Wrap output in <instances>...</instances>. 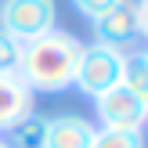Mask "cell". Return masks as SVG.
<instances>
[{"instance_id": "1", "label": "cell", "mask_w": 148, "mask_h": 148, "mask_svg": "<svg viewBox=\"0 0 148 148\" xmlns=\"http://www.w3.org/2000/svg\"><path fill=\"white\" fill-rule=\"evenodd\" d=\"M83 54V43L65 29H51V33L36 36V40L22 43L18 58V76L29 83L33 94H62L76 79V65Z\"/></svg>"}, {"instance_id": "2", "label": "cell", "mask_w": 148, "mask_h": 148, "mask_svg": "<svg viewBox=\"0 0 148 148\" xmlns=\"http://www.w3.org/2000/svg\"><path fill=\"white\" fill-rule=\"evenodd\" d=\"M123 62H127V51H119V47H108V43H98V40L83 43L72 87H79L87 98H98L123 79Z\"/></svg>"}, {"instance_id": "3", "label": "cell", "mask_w": 148, "mask_h": 148, "mask_svg": "<svg viewBox=\"0 0 148 148\" xmlns=\"http://www.w3.org/2000/svg\"><path fill=\"white\" fill-rule=\"evenodd\" d=\"M0 29L18 43L58 29V4L54 0H4L0 4Z\"/></svg>"}, {"instance_id": "4", "label": "cell", "mask_w": 148, "mask_h": 148, "mask_svg": "<svg viewBox=\"0 0 148 148\" xmlns=\"http://www.w3.org/2000/svg\"><path fill=\"white\" fill-rule=\"evenodd\" d=\"M94 105H98L101 127H108V130H145V123H148V105L137 94H130L123 83L98 94Z\"/></svg>"}, {"instance_id": "5", "label": "cell", "mask_w": 148, "mask_h": 148, "mask_svg": "<svg viewBox=\"0 0 148 148\" xmlns=\"http://www.w3.org/2000/svg\"><path fill=\"white\" fill-rule=\"evenodd\" d=\"M94 33H98V43H108V47H127L130 40H137V4L134 0H123L112 11H105L98 22H90Z\"/></svg>"}, {"instance_id": "6", "label": "cell", "mask_w": 148, "mask_h": 148, "mask_svg": "<svg viewBox=\"0 0 148 148\" xmlns=\"http://www.w3.org/2000/svg\"><path fill=\"white\" fill-rule=\"evenodd\" d=\"M33 98L36 94L29 90V83L18 76V69L0 72V134H7L18 119H25V116L33 112Z\"/></svg>"}, {"instance_id": "7", "label": "cell", "mask_w": 148, "mask_h": 148, "mask_svg": "<svg viewBox=\"0 0 148 148\" xmlns=\"http://www.w3.org/2000/svg\"><path fill=\"white\" fill-rule=\"evenodd\" d=\"M94 141V123L83 116H51L43 130V148H90Z\"/></svg>"}, {"instance_id": "8", "label": "cell", "mask_w": 148, "mask_h": 148, "mask_svg": "<svg viewBox=\"0 0 148 148\" xmlns=\"http://www.w3.org/2000/svg\"><path fill=\"white\" fill-rule=\"evenodd\" d=\"M43 130H47V119L36 112H29L25 119H18L11 130H7V148H43Z\"/></svg>"}, {"instance_id": "9", "label": "cell", "mask_w": 148, "mask_h": 148, "mask_svg": "<svg viewBox=\"0 0 148 148\" xmlns=\"http://www.w3.org/2000/svg\"><path fill=\"white\" fill-rule=\"evenodd\" d=\"M119 83L148 105V62H145V51L127 54V62H123V79H119Z\"/></svg>"}, {"instance_id": "10", "label": "cell", "mask_w": 148, "mask_h": 148, "mask_svg": "<svg viewBox=\"0 0 148 148\" xmlns=\"http://www.w3.org/2000/svg\"><path fill=\"white\" fill-rule=\"evenodd\" d=\"M90 148H145V130H94Z\"/></svg>"}, {"instance_id": "11", "label": "cell", "mask_w": 148, "mask_h": 148, "mask_svg": "<svg viewBox=\"0 0 148 148\" xmlns=\"http://www.w3.org/2000/svg\"><path fill=\"white\" fill-rule=\"evenodd\" d=\"M18 58H22V43L14 40V36H7L4 29H0V72L18 69Z\"/></svg>"}, {"instance_id": "12", "label": "cell", "mask_w": 148, "mask_h": 148, "mask_svg": "<svg viewBox=\"0 0 148 148\" xmlns=\"http://www.w3.org/2000/svg\"><path fill=\"white\" fill-rule=\"evenodd\" d=\"M116 4H123V0H72V7H76L79 14H83L87 22H98L105 11H112Z\"/></svg>"}, {"instance_id": "13", "label": "cell", "mask_w": 148, "mask_h": 148, "mask_svg": "<svg viewBox=\"0 0 148 148\" xmlns=\"http://www.w3.org/2000/svg\"><path fill=\"white\" fill-rule=\"evenodd\" d=\"M137 33L148 40V0H137Z\"/></svg>"}, {"instance_id": "14", "label": "cell", "mask_w": 148, "mask_h": 148, "mask_svg": "<svg viewBox=\"0 0 148 148\" xmlns=\"http://www.w3.org/2000/svg\"><path fill=\"white\" fill-rule=\"evenodd\" d=\"M0 148H7V141H4V137H0Z\"/></svg>"}, {"instance_id": "15", "label": "cell", "mask_w": 148, "mask_h": 148, "mask_svg": "<svg viewBox=\"0 0 148 148\" xmlns=\"http://www.w3.org/2000/svg\"><path fill=\"white\" fill-rule=\"evenodd\" d=\"M145 62H148V47H145Z\"/></svg>"}]
</instances>
